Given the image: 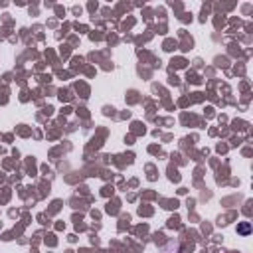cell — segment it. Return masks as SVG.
<instances>
[{"label":"cell","instance_id":"obj_1","mask_svg":"<svg viewBox=\"0 0 253 253\" xmlns=\"http://www.w3.org/2000/svg\"><path fill=\"white\" fill-rule=\"evenodd\" d=\"M237 231H239V233H243V235H247V233L251 231V225H249L247 221H243V223H239V225H237Z\"/></svg>","mask_w":253,"mask_h":253}]
</instances>
